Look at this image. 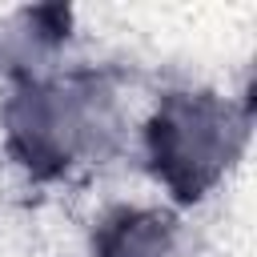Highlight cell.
<instances>
[{
  "instance_id": "obj_1",
  "label": "cell",
  "mask_w": 257,
  "mask_h": 257,
  "mask_svg": "<svg viewBox=\"0 0 257 257\" xmlns=\"http://www.w3.org/2000/svg\"><path fill=\"white\" fill-rule=\"evenodd\" d=\"M133 141L112 76L92 68L52 72L8 88L0 104V145L32 181H64L116 161Z\"/></svg>"
},
{
  "instance_id": "obj_2",
  "label": "cell",
  "mask_w": 257,
  "mask_h": 257,
  "mask_svg": "<svg viewBox=\"0 0 257 257\" xmlns=\"http://www.w3.org/2000/svg\"><path fill=\"white\" fill-rule=\"evenodd\" d=\"M249 104L217 88H169L137 128L149 177L173 209L213 197L249 149Z\"/></svg>"
},
{
  "instance_id": "obj_3",
  "label": "cell",
  "mask_w": 257,
  "mask_h": 257,
  "mask_svg": "<svg viewBox=\"0 0 257 257\" xmlns=\"http://www.w3.org/2000/svg\"><path fill=\"white\" fill-rule=\"evenodd\" d=\"M92 257H193V233L173 205L124 201L104 209L88 233Z\"/></svg>"
},
{
  "instance_id": "obj_4",
  "label": "cell",
  "mask_w": 257,
  "mask_h": 257,
  "mask_svg": "<svg viewBox=\"0 0 257 257\" xmlns=\"http://www.w3.org/2000/svg\"><path fill=\"white\" fill-rule=\"evenodd\" d=\"M72 36L68 8H20L0 16V80L8 88L60 72V52Z\"/></svg>"
}]
</instances>
